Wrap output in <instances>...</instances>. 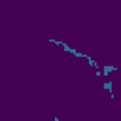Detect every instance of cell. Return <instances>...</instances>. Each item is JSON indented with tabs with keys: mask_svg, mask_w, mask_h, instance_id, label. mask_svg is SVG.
<instances>
[{
	"mask_svg": "<svg viewBox=\"0 0 121 121\" xmlns=\"http://www.w3.org/2000/svg\"><path fill=\"white\" fill-rule=\"evenodd\" d=\"M117 70V66H112V64H104L102 66V74L104 76H108V74H112V72H115Z\"/></svg>",
	"mask_w": 121,
	"mask_h": 121,
	"instance_id": "obj_1",
	"label": "cell"
},
{
	"mask_svg": "<svg viewBox=\"0 0 121 121\" xmlns=\"http://www.w3.org/2000/svg\"><path fill=\"white\" fill-rule=\"evenodd\" d=\"M102 87H104V89H106V91H108V93H110V96H112V98H113V93H112V87H113V83H112V81H110V79H106V81H104V83H102Z\"/></svg>",
	"mask_w": 121,
	"mask_h": 121,
	"instance_id": "obj_2",
	"label": "cell"
},
{
	"mask_svg": "<svg viewBox=\"0 0 121 121\" xmlns=\"http://www.w3.org/2000/svg\"><path fill=\"white\" fill-rule=\"evenodd\" d=\"M85 59H87V64H89V66H93V68H95V70H100V68H98V62H96V60H93V59H91V57H89V55H87V57H85Z\"/></svg>",
	"mask_w": 121,
	"mask_h": 121,
	"instance_id": "obj_3",
	"label": "cell"
},
{
	"mask_svg": "<svg viewBox=\"0 0 121 121\" xmlns=\"http://www.w3.org/2000/svg\"><path fill=\"white\" fill-rule=\"evenodd\" d=\"M53 121H60V119H59V117H53Z\"/></svg>",
	"mask_w": 121,
	"mask_h": 121,
	"instance_id": "obj_4",
	"label": "cell"
}]
</instances>
